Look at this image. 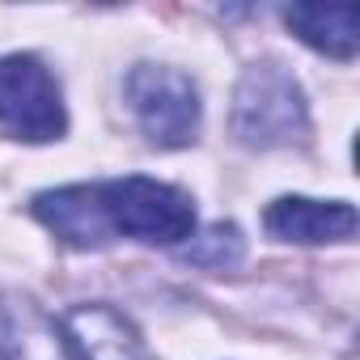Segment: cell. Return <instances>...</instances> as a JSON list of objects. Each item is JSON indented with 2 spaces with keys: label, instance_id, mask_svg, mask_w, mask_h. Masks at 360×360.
I'll list each match as a JSON object with an SVG mask.
<instances>
[{
  "label": "cell",
  "instance_id": "3",
  "mask_svg": "<svg viewBox=\"0 0 360 360\" xmlns=\"http://www.w3.org/2000/svg\"><path fill=\"white\" fill-rule=\"evenodd\" d=\"M127 106L157 148H187L200 136V89L169 64H136L127 72Z\"/></svg>",
  "mask_w": 360,
  "mask_h": 360
},
{
  "label": "cell",
  "instance_id": "1",
  "mask_svg": "<svg viewBox=\"0 0 360 360\" xmlns=\"http://www.w3.org/2000/svg\"><path fill=\"white\" fill-rule=\"evenodd\" d=\"M110 238H136L144 246H183L195 238V200L157 178H115L98 183Z\"/></svg>",
  "mask_w": 360,
  "mask_h": 360
},
{
  "label": "cell",
  "instance_id": "9",
  "mask_svg": "<svg viewBox=\"0 0 360 360\" xmlns=\"http://www.w3.org/2000/svg\"><path fill=\"white\" fill-rule=\"evenodd\" d=\"M0 352L5 360H72L64 335L26 297L0 301Z\"/></svg>",
  "mask_w": 360,
  "mask_h": 360
},
{
  "label": "cell",
  "instance_id": "4",
  "mask_svg": "<svg viewBox=\"0 0 360 360\" xmlns=\"http://www.w3.org/2000/svg\"><path fill=\"white\" fill-rule=\"evenodd\" d=\"M0 127L30 144H51L68 131L60 85L39 56L0 60Z\"/></svg>",
  "mask_w": 360,
  "mask_h": 360
},
{
  "label": "cell",
  "instance_id": "5",
  "mask_svg": "<svg viewBox=\"0 0 360 360\" xmlns=\"http://www.w3.org/2000/svg\"><path fill=\"white\" fill-rule=\"evenodd\" d=\"M72 360H153L136 326L110 305H77L60 326Z\"/></svg>",
  "mask_w": 360,
  "mask_h": 360
},
{
  "label": "cell",
  "instance_id": "7",
  "mask_svg": "<svg viewBox=\"0 0 360 360\" xmlns=\"http://www.w3.org/2000/svg\"><path fill=\"white\" fill-rule=\"evenodd\" d=\"M34 217L68 246L77 250H98L110 242L106 217H102V200L98 187H60V191H43L34 200Z\"/></svg>",
  "mask_w": 360,
  "mask_h": 360
},
{
  "label": "cell",
  "instance_id": "6",
  "mask_svg": "<svg viewBox=\"0 0 360 360\" xmlns=\"http://www.w3.org/2000/svg\"><path fill=\"white\" fill-rule=\"evenodd\" d=\"M263 225L280 242H301V246H322V242H347L356 233V208L347 200H305V195H280L267 212Z\"/></svg>",
  "mask_w": 360,
  "mask_h": 360
},
{
  "label": "cell",
  "instance_id": "8",
  "mask_svg": "<svg viewBox=\"0 0 360 360\" xmlns=\"http://www.w3.org/2000/svg\"><path fill=\"white\" fill-rule=\"evenodd\" d=\"M284 22L305 47H314L330 60H352L360 47V9L356 5H288Z\"/></svg>",
  "mask_w": 360,
  "mask_h": 360
},
{
  "label": "cell",
  "instance_id": "2",
  "mask_svg": "<svg viewBox=\"0 0 360 360\" xmlns=\"http://www.w3.org/2000/svg\"><path fill=\"white\" fill-rule=\"evenodd\" d=\"M305 131L309 106L297 77L276 60L250 64L233 94V136L246 148H284L292 140H305Z\"/></svg>",
  "mask_w": 360,
  "mask_h": 360
},
{
  "label": "cell",
  "instance_id": "10",
  "mask_svg": "<svg viewBox=\"0 0 360 360\" xmlns=\"http://www.w3.org/2000/svg\"><path fill=\"white\" fill-rule=\"evenodd\" d=\"M195 267H212V271H229L242 263V229L238 225H212L204 238H191L183 250Z\"/></svg>",
  "mask_w": 360,
  "mask_h": 360
}]
</instances>
